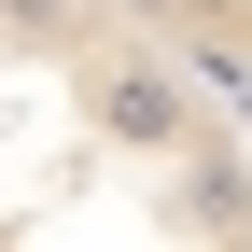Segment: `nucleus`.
<instances>
[{
    "label": "nucleus",
    "instance_id": "1",
    "mask_svg": "<svg viewBox=\"0 0 252 252\" xmlns=\"http://www.w3.org/2000/svg\"><path fill=\"white\" fill-rule=\"evenodd\" d=\"M0 252H252V84L154 0H0Z\"/></svg>",
    "mask_w": 252,
    "mask_h": 252
},
{
    "label": "nucleus",
    "instance_id": "2",
    "mask_svg": "<svg viewBox=\"0 0 252 252\" xmlns=\"http://www.w3.org/2000/svg\"><path fill=\"white\" fill-rule=\"evenodd\" d=\"M154 14H168L182 42H210V56H224V70L252 84V0H154Z\"/></svg>",
    "mask_w": 252,
    "mask_h": 252
}]
</instances>
